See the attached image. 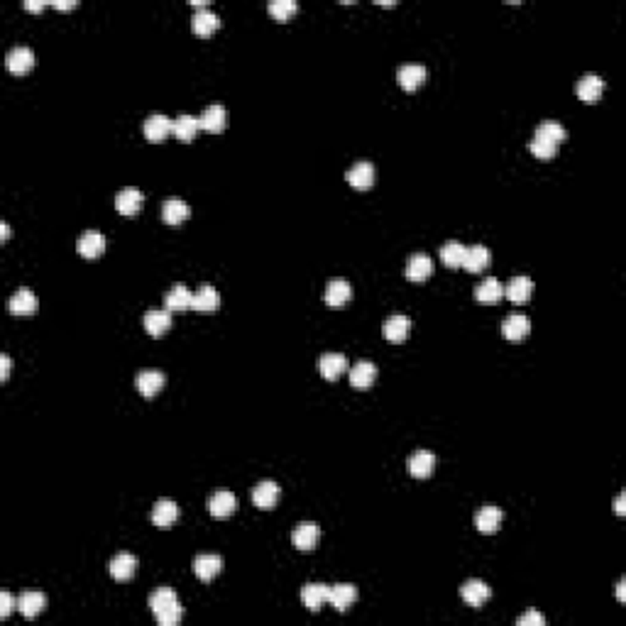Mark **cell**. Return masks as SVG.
<instances>
[{
    "label": "cell",
    "mask_w": 626,
    "mask_h": 626,
    "mask_svg": "<svg viewBox=\"0 0 626 626\" xmlns=\"http://www.w3.org/2000/svg\"><path fill=\"white\" fill-rule=\"evenodd\" d=\"M198 132H201V118H193V115H179L171 123V135L181 142H191Z\"/></svg>",
    "instance_id": "obj_27"
},
{
    "label": "cell",
    "mask_w": 626,
    "mask_h": 626,
    "mask_svg": "<svg viewBox=\"0 0 626 626\" xmlns=\"http://www.w3.org/2000/svg\"><path fill=\"white\" fill-rule=\"evenodd\" d=\"M220 27V18L213 13V10H196L191 18V30L193 35H201V37H208L213 35L215 30Z\"/></svg>",
    "instance_id": "obj_29"
},
{
    "label": "cell",
    "mask_w": 626,
    "mask_h": 626,
    "mask_svg": "<svg viewBox=\"0 0 626 626\" xmlns=\"http://www.w3.org/2000/svg\"><path fill=\"white\" fill-rule=\"evenodd\" d=\"M135 573H137V558L132 556V553H118V556L110 561V575H113V580H118V583L132 580Z\"/></svg>",
    "instance_id": "obj_11"
},
{
    "label": "cell",
    "mask_w": 626,
    "mask_h": 626,
    "mask_svg": "<svg viewBox=\"0 0 626 626\" xmlns=\"http://www.w3.org/2000/svg\"><path fill=\"white\" fill-rule=\"evenodd\" d=\"M279 495H281L279 485L271 480H264L252 490V502L257 509H271L276 502H279Z\"/></svg>",
    "instance_id": "obj_17"
},
{
    "label": "cell",
    "mask_w": 626,
    "mask_h": 626,
    "mask_svg": "<svg viewBox=\"0 0 626 626\" xmlns=\"http://www.w3.org/2000/svg\"><path fill=\"white\" fill-rule=\"evenodd\" d=\"M490 262H492L490 250H487L485 245H473V247H468V252H465L463 269H468V271H473V274H477V271L490 267Z\"/></svg>",
    "instance_id": "obj_32"
},
{
    "label": "cell",
    "mask_w": 626,
    "mask_h": 626,
    "mask_svg": "<svg viewBox=\"0 0 626 626\" xmlns=\"http://www.w3.org/2000/svg\"><path fill=\"white\" fill-rule=\"evenodd\" d=\"M8 237H10V225L8 223H0V240L5 242Z\"/></svg>",
    "instance_id": "obj_49"
},
{
    "label": "cell",
    "mask_w": 626,
    "mask_h": 626,
    "mask_svg": "<svg viewBox=\"0 0 626 626\" xmlns=\"http://www.w3.org/2000/svg\"><path fill=\"white\" fill-rule=\"evenodd\" d=\"M267 10L276 22H286L291 15H296L298 5H296V0H271V3L267 5Z\"/></svg>",
    "instance_id": "obj_40"
},
{
    "label": "cell",
    "mask_w": 626,
    "mask_h": 626,
    "mask_svg": "<svg viewBox=\"0 0 626 626\" xmlns=\"http://www.w3.org/2000/svg\"><path fill=\"white\" fill-rule=\"evenodd\" d=\"M44 607H47V597H44L42 592H25V595H20V600H18L20 614L27 619H35L37 614H42Z\"/></svg>",
    "instance_id": "obj_36"
},
{
    "label": "cell",
    "mask_w": 626,
    "mask_h": 626,
    "mask_svg": "<svg viewBox=\"0 0 626 626\" xmlns=\"http://www.w3.org/2000/svg\"><path fill=\"white\" fill-rule=\"evenodd\" d=\"M534 293V279H529L526 274H519L509 281V286L504 289V296H509L512 303H526Z\"/></svg>",
    "instance_id": "obj_24"
},
{
    "label": "cell",
    "mask_w": 626,
    "mask_h": 626,
    "mask_svg": "<svg viewBox=\"0 0 626 626\" xmlns=\"http://www.w3.org/2000/svg\"><path fill=\"white\" fill-rule=\"evenodd\" d=\"M460 597L465 600V605L482 607L492 597V590L485 583H482V580H468V583L460 587Z\"/></svg>",
    "instance_id": "obj_16"
},
{
    "label": "cell",
    "mask_w": 626,
    "mask_h": 626,
    "mask_svg": "<svg viewBox=\"0 0 626 626\" xmlns=\"http://www.w3.org/2000/svg\"><path fill=\"white\" fill-rule=\"evenodd\" d=\"M220 308V293L213 289L210 284H203L201 289L193 293V301H191V311L198 313H210V311H218Z\"/></svg>",
    "instance_id": "obj_14"
},
{
    "label": "cell",
    "mask_w": 626,
    "mask_h": 626,
    "mask_svg": "<svg viewBox=\"0 0 626 626\" xmlns=\"http://www.w3.org/2000/svg\"><path fill=\"white\" fill-rule=\"evenodd\" d=\"M465 252H468V247H465L463 242H455V240L446 242V245L441 247V262L450 269H458L463 267L465 262Z\"/></svg>",
    "instance_id": "obj_38"
},
{
    "label": "cell",
    "mask_w": 626,
    "mask_h": 626,
    "mask_svg": "<svg viewBox=\"0 0 626 626\" xmlns=\"http://www.w3.org/2000/svg\"><path fill=\"white\" fill-rule=\"evenodd\" d=\"M44 8H47V3H42V0L40 3H32V0H27L25 3V10H30V13H42Z\"/></svg>",
    "instance_id": "obj_48"
},
{
    "label": "cell",
    "mask_w": 626,
    "mask_h": 626,
    "mask_svg": "<svg viewBox=\"0 0 626 626\" xmlns=\"http://www.w3.org/2000/svg\"><path fill=\"white\" fill-rule=\"evenodd\" d=\"M235 509H237V500H235V495H232V492L220 490V492H215V495H210V500H208L210 517L228 519L230 514H235Z\"/></svg>",
    "instance_id": "obj_7"
},
{
    "label": "cell",
    "mask_w": 626,
    "mask_h": 626,
    "mask_svg": "<svg viewBox=\"0 0 626 626\" xmlns=\"http://www.w3.org/2000/svg\"><path fill=\"white\" fill-rule=\"evenodd\" d=\"M10 377V357L8 355H0V379H8Z\"/></svg>",
    "instance_id": "obj_46"
},
{
    "label": "cell",
    "mask_w": 626,
    "mask_h": 626,
    "mask_svg": "<svg viewBox=\"0 0 626 626\" xmlns=\"http://www.w3.org/2000/svg\"><path fill=\"white\" fill-rule=\"evenodd\" d=\"M8 308H10V313H15V315H30V313H35V308H37L35 293H32L30 289H18V291L13 293V296H10Z\"/></svg>",
    "instance_id": "obj_35"
},
{
    "label": "cell",
    "mask_w": 626,
    "mask_h": 626,
    "mask_svg": "<svg viewBox=\"0 0 626 626\" xmlns=\"http://www.w3.org/2000/svg\"><path fill=\"white\" fill-rule=\"evenodd\" d=\"M529 149H531V154H534V157H539V159H553V157H556V152H558V145H556V142H548V140H543V137L534 135Z\"/></svg>",
    "instance_id": "obj_43"
},
{
    "label": "cell",
    "mask_w": 626,
    "mask_h": 626,
    "mask_svg": "<svg viewBox=\"0 0 626 626\" xmlns=\"http://www.w3.org/2000/svg\"><path fill=\"white\" fill-rule=\"evenodd\" d=\"M575 91H578L580 101H585V103H595V101H600L602 91H605V81H602L597 74H587V76H583V79L578 81Z\"/></svg>",
    "instance_id": "obj_26"
},
{
    "label": "cell",
    "mask_w": 626,
    "mask_h": 626,
    "mask_svg": "<svg viewBox=\"0 0 626 626\" xmlns=\"http://www.w3.org/2000/svg\"><path fill=\"white\" fill-rule=\"evenodd\" d=\"M191 215V208L186 206L181 198H169V201H164L162 206V220L167 225H179L184 223V220Z\"/></svg>",
    "instance_id": "obj_37"
},
{
    "label": "cell",
    "mask_w": 626,
    "mask_h": 626,
    "mask_svg": "<svg viewBox=\"0 0 626 626\" xmlns=\"http://www.w3.org/2000/svg\"><path fill=\"white\" fill-rule=\"evenodd\" d=\"M328 602L338 609V612H347V609H350L357 602V587L355 585H347V583L333 585V587H330Z\"/></svg>",
    "instance_id": "obj_22"
},
{
    "label": "cell",
    "mask_w": 626,
    "mask_h": 626,
    "mask_svg": "<svg viewBox=\"0 0 626 626\" xmlns=\"http://www.w3.org/2000/svg\"><path fill=\"white\" fill-rule=\"evenodd\" d=\"M519 626H546V617L539 612H529L524 617H519Z\"/></svg>",
    "instance_id": "obj_44"
},
{
    "label": "cell",
    "mask_w": 626,
    "mask_h": 626,
    "mask_svg": "<svg viewBox=\"0 0 626 626\" xmlns=\"http://www.w3.org/2000/svg\"><path fill=\"white\" fill-rule=\"evenodd\" d=\"M323 298H325V303H328V306L340 308L352 298V286L347 284L345 279H333V281H328V286H325Z\"/></svg>",
    "instance_id": "obj_23"
},
{
    "label": "cell",
    "mask_w": 626,
    "mask_h": 626,
    "mask_svg": "<svg viewBox=\"0 0 626 626\" xmlns=\"http://www.w3.org/2000/svg\"><path fill=\"white\" fill-rule=\"evenodd\" d=\"M318 539H320V529L315 524H298L296 529H293V534H291L293 546H296L298 551H303V553L313 551V548L318 546Z\"/></svg>",
    "instance_id": "obj_15"
},
{
    "label": "cell",
    "mask_w": 626,
    "mask_h": 626,
    "mask_svg": "<svg viewBox=\"0 0 626 626\" xmlns=\"http://www.w3.org/2000/svg\"><path fill=\"white\" fill-rule=\"evenodd\" d=\"M142 203H145V193H142L140 188H132V186L118 191V196H115V208H118V213L127 215V218L137 215V210L142 208Z\"/></svg>",
    "instance_id": "obj_3"
},
{
    "label": "cell",
    "mask_w": 626,
    "mask_h": 626,
    "mask_svg": "<svg viewBox=\"0 0 626 626\" xmlns=\"http://www.w3.org/2000/svg\"><path fill=\"white\" fill-rule=\"evenodd\" d=\"M502 296H504V286L495 276H487V279H482L480 284L475 286V298H477L480 303H497Z\"/></svg>",
    "instance_id": "obj_33"
},
{
    "label": "cell",
    "mask_w": 626,
    "mask_h": 626,
    "mask_svg": "<svg viewBox=\"0 0 626 626\" xmlns=\"http://www.w3.org/2000/svg\"><path fill=\"white\" fill-rule=\"evenodd\" d=\"M396 81H399V86H401L406 93H414L426 81V66H421V64H404L401 69L396 71Z\"/></svg>",
    "instance_id": "obj_13"
},
{
    "label": "cell",
    "mask_w": 626,
    "mask_h": 626,
    "mask_svg": "<svg viewBox=\"0 0 626 626\" xmlns=\"http://www.w3.org/2000/svg\"><path fill=\"white\" fill-rule=\"evenodd\" d=\"M191 301H193V293L188 291L184 284H174L164 293V306H167V311H186V308H191Z\"/></svg>",
    "instance_id": "obj_31"
},
{
    "label": "cell",
    "mask_w": 626,
    "mask_h": 626,
    "mask_svg": "<svg viewBox=\"0 0 626 626\" xmlns=\"http://www.w3.org/2000/svg\"><path fill=\"white\" fill-rule=\"evenodd\" d=\"M433 269H436V264L428 254H414V257H409V262H406V279L409 281H426L431 274H433Z\"/></svg>",
    "instance_id": "obj_21"
},
{
    "label": "cell",
    "mask_w": 626,
    "mask_h": 626,
    "mask_svg": "<svg viewBox=\"0 0 626 626\" xmlns=\"http://www.w3.org/2000/svg\"><path fill=\"white\" fill-rule=\"evenodd\" d=\"M614 512H617L619 517H624V495L619 497V500H617V504H614Z\"/></svg>",
    "instance_id": "obj_50"
},
{
    "label": "cell",
    "mask_w": 626,
    "mask_h": 626,
    "mask_svg": "<svg viewBox=\"0 0 626 626\" xmlns=\"http://www.w3.org/2000/svg\"><path fill=\"white\" fill-rule=\"evenodd\" d=\"M406 470L411 477L426 480L436 473V455L431 450H419L406 460Z\"/></svg>",
    "instance_id": "obj_1"
},
{
    "label": "cell",
    "mask_w": 626,
    "mask_h": 626,
    "mask_svg": "<svg viewBox=\"0 0 626 626\" xmlns=\"http://www.w3.org/2000/svg\"><path fill=\"white\" fill-rule=\"evenodd\" d=\"M198 118H201V130L210 132V135H218V132H223L225 123H228V113H225V108H223V105H218V103L208 105V108L203 110Z\"/></svg>",
    "instance_id": "obj_10"
},
{
    "label": "cell",
    "mask_w": 626,
    "mask_h": 626,
    "mask_svg": "<svg viewBox=\"0 0 626 626\" xmlns=\"http://www.w3.org/2000/svg\"><path fill=\"white\" fill-rule=\"evenodd\" d=\"M193 573H196L198 580H203V583H210L213 578H218L220 570H223V558L220 556H213V553H208V556H196L191 563Z\"/></svg>",
    "instance_id": "obj_4"
},
{
    "label": "cell",
    "mask_w": 626,
    "mask_h": 626,
    "mask_svg": "<svg viewBox=\"0 0 626 626\" xmlns=\"http://www.w3.org/2000/svg\"><path fill=\"white\" fill-rule=\"evenodd\" d=\"M345 179H347V184H350L352 188H357V191H367V188L374 184L377 171L369 162H357L347 169Z\"/></svg>",
    "instance_id": "obj_5"
},
{
    "label": "cell",
    "mask_w": 626,
    "mask_h": 626,
    "mask_svg": "<svg viewBox=\"0 0 626 626\" xmlns=\"http://www.w3.org/2000/svg\"><path fill=\"white\" fill-rule=\"evenodd\" d=\"M318 372L323 374V379L335 382L342 372H347V360H345V355H340V352H325V355H320V360H318Z\"/></svg>",
    "instance_id": "obj_12"
},
{
    "label": "cell",
    "mask_w": 626,
    "mask_h": 626,
    "mask_svg": "<svg viewBox=\"0 0 626 626\" xmlns=\"http://www.w3.org/2000/svg\"><path fill=\"white\" fill-rule=\"evenodd\" d=\"M154 617H157V622L162 626H176L184 619V607H181V602H176V605L164 607L162 612H157Z\"/></svg>",
    "instance_id": "obj_42"
},
{
    "label": "cell",
    "mask_w": 626,
    "mask_h": 626,
    "mask_svg": "<svg viewBox=\"0 0 626 626\" xmlns=\"http://www.w3.org/2000/svg\"><path fill=\"white\" fill-rule=\"evenodd\" d=\"M164 382H167V377H164L162 369H142V372L137 374L135 384H137V392H140L142 396L152 399L162 392Z\"/></svg>",
    "instance_id": "obj_2"
},
{
    "label": "cell",
    "mask_w": 626,
    "mask_h": 626,
    "mask_svg": "<svg viewBox=\"0 0 626 626\" xmlns=\"http://www.w3.org/2000/svg\"><path fill=\"white\" fill-rule=\"evenodd\" d=\"M179 514H181V509H179V504H176V502L159 500L152 507V524L157 526V529H169L171 524H176Z\"/></svg>",
    "instance_id": "obj_8"
},
{
    "label": "cell",
    "mask_w": 626,
    "mask_h": 626,
    "mask_svg": "<svg viewBox=\"0 0 626 626\" xmlns=\"http://www.w3.org/2000/svg\"><path fill=\"white\" fill-rule=\"evenodd\" d=\"M377 379V367L372 362H367V360H362V362L352 365L350 369V384L355 387V389H367V387H372Z\"/></svg>",
    "instance_id": "obj_34"
},
{
    "label": "cell",
    "mask_w": 626,
    "mask_h": 626,
    "mask_svg": "<svg viewBox=\"0 0 626 626\" xmlns=\"http://www.w3.org/2000/svg\"><path fill=\"white\" fill-rule=\"evenodd\" d=\"M409 328H411V320H409L406 315L396 313V315H389V318L384 320L382 333H384V338L389 342H404L409 335Z\"/></svg>",
    "instance_id": "obj_28"
},
{
    "label": "cell",
    "mask_w": 626,
    "mask_h": 626,
    "mask_svg": "<svg viewBox=\"0 0 626 626\" xmlns=\"http://www.w3.org/2000/svg\"><path fill=\"white\" fill-rule=\"evenodd\" d=\"M13 607H18V602L13 600V595H8V592H3L0 595V617H10V612H13Z\"/></svg>",
    "instance_id": "obj_45"
},
{
    "label": "cell",
    "mask_w": 626,
    "mask_h": 626,
    "mask_svg": "<svg viewBox=\"0 0 626 626\" xmlns=\"http://www.w3.org/2000/svg\"><path fill=\"white\" fill-rule=\"evenodd\" d=\"M617 597H619V602H624V583L617 585Z\"/></svg>",
    "instance_id": "obj_51"
},
{
    "label": "cell",
    "mask_w": 626,
    "mask_h": 626,
    "mask_svg": "<svg viewBox=\"0 0 626 626\" xmlns=\"http://www.w3.org/2000/svg\"><path fill=\"white\" fill-rule=\"evenodd\" d=\"M529 330H531V320L526 318L524 313H512L509 318H504V323H502L504 338H507V340H512V342L524 340V338L529 335Z\"/></svg>",
    "instance_id": "obj_18"
},
{
    "label": "cell",
    "mask_w": 626,
    "mask_h": 626,
    "mask_svg": "<svg viewBox=\"0 0 626 626\" xmlns=\"http://www.w3.org/2000/svg\"><path fill=\"white\" fill-rule=\"evenodd\" d=\"M502 509L497 507H482L477 514H475V526H477L480 534H497L502 526Z\"/></svg>",
    "instance_id": "obj_30"
},
{
    "label": "cell",
    "mask_w": 626,
    "mask_h": 626,
    "mask_svg": "<svg viewBox=\"0 0 626 626\" xmlns=\"http://www.w3.org/2000/svg\"><path fill=\"white\" fill-rule=\"evenodd\" d=\"M5 66H8L10 74L22 76L35 66V54H32V49H27V47H15V49H10L8 57H5Z\"/></svg>",
    "instance_id": "obj_6"
},
{
    "label": "cell",
    "mask_w": 626,
    "mask_h": 626,
    "mask_svg": "<svg viewBox=\"0 0 626 626\" xmlns=\"http://www.w3.org/2000/svg\"><path fill=\"white\" fill-rule=\"evenodd\" d=\"M142 130H145V137L149 142H164L171 135V120L162 113L149 115Z\"/></svg>",
    "instance_id": "obj_20"
},
{
    "label": "cell",
    "mask_w": 626,
    "mask_h": 626,
    "mask_svg": "<svg viewBox=\"0 0 626 626\" xmlns=\"http://www.w3.org/2000/svg\"><path fill=\"white\" fill-rule=\"evenodd\" d=\"M79 254L84 259H98L105 252V237L103 232L98 230H86L84 235L79 237Z\"/></svg>",
    "instance_id": "obj_9"
},
{
    "label": "cell",
    "mask_w": 626,
    "mask_h": 626,
    "mask_svg": "<svg viewBox=\"0 0 626 626\" xmlns=\"http://www.w3.org/2000/svg\"><path fill=\"white\" fill-rule=\"evenodd\" d=\"M328 597H330V587L323 583H308L303 585L301 590V602L306 605V609H311V612H318L320 605L328 602Z\"/></svg>",
    "instance_id": "obj_25"
},
{
    "label": "cell",
    "mask_w": 626,
    "mask_h": 626,
    "mask_svg": "<svg viewBox=\"0 0 626 626\" xmlns=\"http://www.w3.org/2000/svg\"><path fill=\"white\" fill-rule=\"evenodd\" d=\"M49 5H52V8H57V10H74L76 8L74 0H54V3H49Z\"/></svg>",
    "instance_id": "obj_47"
},
{
    "label": "cell",
    "mask_w": 626,
    "mask_h": 626,
    "mask_svg": "<svg viewBox=\"0 0 626 626\" xmlns=\"http://www.w3.org/2000/svg\"><path fill=\"white\" fill-rule=\"evenodd\" d=\"M176 602H179V597H176V592L169 590V587H159L157 592L149 595V609H152V614L162 612L164 607L176 605Z\"/></svg>",
    "instance_id": "obj_39"
},
{
    "label": "cell",
    "mask_w": 626,
    "mask_h": 626,
    "mask_svg": "<svg viewBox=\"0 0 626 626\" xmlns=\"http://www.w3.org/2000/svg\"><path fill=\"white\" fill-rule=\"evenodd\" d=\"M536 137H543V140L561 145L565 137H568V132H565V127L561 123H556V120H548V123H541L539 125V130H536Z\"/></svg>",
    "instance_id": "obj_41"
},
{
    "label": "cell",
    "mask_w": 626,
    "mask_h": 626,
    "mask_svg": "<svg viewBox=\"0 0 626 626\" xmlns=\"http://www.w3.org/2000/svg\"><path fill=\"white\" fill-rule=\"evenodd\" d=\"M142 323H145V330L149 335L159 338L171 328V311H167V308H152V311L145 313Z\"/></svg>",
    "instance_id": "obj_19"
}]
</instances>
